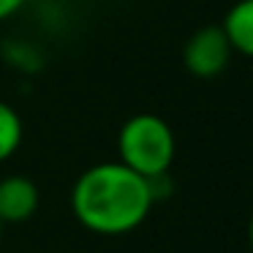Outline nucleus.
Returning <instances> with one entry per match:
<instances>
[{
  "instance_id": "1",
  "label": "nucleus",
  "mask_w": 253,
  "mask_h": 253,
  "mask_svg": "<svg viewBox=\"0 0 253 253\" xmlns=\"http://www.w3.org/2000/svg\"><path fill=\"white\" fill-rule=\"evenodd\" d=\"M153 204V182L120 161H104L84 169L71 188L74 218L101 237H117L139 229Z\"/></svg>"
},
{
  "instance_id": "2",
  "label": "nucleus",
  "mask_w": 253,
  "mask_h": 253,
  "mask_svg": "<svg viewBox=\"0 0 253 253\" xmlns=\"http://www.w3.org/2000/svg\"><path fill=\"white\" fill-rule=\"evenodd\" d=\"M117 153H120V164L147 180H155L164 177L174 164L177 139L164 117L153 112H139L123 123L117 133Z\"/></svg>"
},
{
  "instance_id": "3",
  "label": "nucleus",
  "mask_w": 253,
  "mask_h": 253,
  "mask_svg": "<svg viewBox=\"0 0 253 253\" xmlns=\"http://www.w3.org/2000/svg\"><path fill=\"white\" fill-rule=\"evenodd\" d=\"M231 60V46L220 25H204L199 28L182 46V63L188 74L199 79H212L226 71Z\"/></svg>"
},
{
  "instance_id": "4",
  "label": "nucleus",
  "mask_w": 253,
  "mask_h": 253,
  "mask_svg": "<svg viewBox=\"0 0 253 253\" xmlns=\"http://www.w3.org/2000/svg\"><path fill=\"white\" fill-rule=\"evenodd\" d=\"M41 193L33 180L11 174L0 180V220L3 223H25L36 215Z\"/></svg>"
},
{
  "instance_id": "5",
  "label": "nucleus",
  "mask_w": 253,
  "mask_h": 253,
  "mask_svg": "<svg viewBox=\"0 0 253 253\" xmlns=\"http://www.w3.org/2000/svg\"><path fill=\"white\" fill-rule=\"evenodd\" d=\"M220 30L229 39L231 52H240L253 60V0H237L226 11Z\"/></svg>"
},
{
  "instance_id": "6",
  "label": "nucleus",
  "mask_w": 253,
  "mask_h": 253,
  "mask_svg": "<svg viewBox=\"0 0 253 253\" xmlns=\"http://www.w3.org/2000/svg\"><path fill=\"white\" fill-rule=\"evenodd\" d=\"M25 139V126L19 112L11 104L0 101V164H6L8 158H14Z\"/></svg>"
},
{
  "instance_id": "7",
  "label": "nucleus",
  "mask_w": 253,
  "mask_h": 253,
  "mask_svg": "<svg viewBox=\"0 0 253 253\" xmlns=\"http://www.w3.org/2000/svg\"><path fill=\"white\" fill-rule=\"evenodd\" d=\"M28 0H0V22H6L8 17H14L17 11H22Z\"/></svg>"
},
{
  "instance_id": "8",
  "label": "nucleus",
  "mask_w": 253,
  "mask_h": 253,
  "mask_svg": "<svg viewBox=\"0 0 253 253\" xmlns=\"http://www.w3.org/2000/svg\"><path fill=\"white\" fill-rule=\"evenodd\" d=\"M248 242H251V251H253V212H251V220H248Z\"/></svg>"
},
{
  "instance_id": "9",
  "label": "nucleus",
  "mask_w": 253,
  "mask_h": 253,
  "mask_svg": "<svg viewBox=\"0 0 253 253\" xmlns=\"http://www.w3.org/2000/svg\"><path fill=\"white\" fill-rule=\"evenodd\" d=\"M3 226H6V223H3V220H0V234H3Z\"/></svg>"
}]
</instances>
